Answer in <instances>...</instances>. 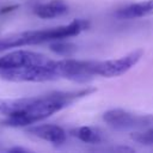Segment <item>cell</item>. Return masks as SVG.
<instances>
[{
    "label": "cell",
    "mask_w": 153,
    "mask_h": 153,
    "mask_svg": "<svg viewBox=\"0 0 153 153\" xmlns=\"http://www.w3.org/2000/svg\"><path fill=\"white\" fill-rule=\"evenodd\" d=\"M94 91L96 88H82L78 91H57L44 96L31 97V102L23 115L5 117L1 123L7 127L32 126L72 105L74 102L90 96Z\"/></svg>",
    "instance_id": "6da1fadb"
},
{
    "label": "cell",
    "mask_w": 153,
    "mask_h": 153,
    "mask_svg": "<svg viewBox=\"0 0 153 153\" xmlns=\"http://www.w3.org/2000/svg\"><path fill=\"white\" fill-rule=\"evenodd\" d=\"M87 26H88V22L84 19H74L67 25H61V26L43 29V30H31V31L18 32V33L0 38V51L11 49V48L39 44L44 42L61 41L63 38L79 35L82 30L87 29Z\"/></svg>",
    "instance_id": "7a4b0ae2"
},
{
    "label": "cell",
    "mask_w": 153,
    "mask_h": 153,
    "mask_svg": "<svg viewBox=\"0 0 153 153\" xmlns=\"http://www.w3.org/2000/svg\"><path fill=\"white\" fill-rule=\"evenodd\" d=\"M0 78L12 82H44L57 80L60 75L56 60H50L45 65L0 71Z\"/></svg>",
    "instance_id": "3957f363"
},
{
    "label": "cell",
    "mask_w": 153,
    "mask_h": 153,
    "mask_svg": "<svg viewBox=\"0 0 153 153\" xmlns=\"http://www.w3.org/2000/svg\"><path fill=\"white\" fill-rule=\"evenodd\" d=\"M103 120L117 130H128L153 126L152 114H136L123 109H111L104 112Z\"/></svg>",
    "instance_id": "277c9868"
},
{
    "label": "cell",
    "mask_w": 153,
    "mask_h": 153,
    "mask_svg": "<svg viewBox=\"0 0 153 153\" xmlns=\"http://www.w3.org/2000/svg\"><path fill=\"white\" fill-rule=\"evenodd\" d=\"M143 50L136 49L117 59H109L104 61H96L94 63V74L96 76L104 78H115L127 73L131 69L142 57Z\"/></svg>",
    "instance_id": "5b68a950"
},
{
    "label": "cell",
    "mask_w": 153,
    "mask_h": 153,
    "mask_svg": "<svg viewBox=\"0 0 153 153\" xmlns=\"http://www.w3.org/2000/svg\"><path fill=\"white\" fill-rule=\"evenodd\" d=\"M51 59L41 53L19 49L0 56V71L45 65Z\"/></svg>",
    "instance_id": "8992f818"
},
{
    "label": "cell",
    "mask_w": 153,
    "mask_h": 153,
    "mask_svg": "<svg viewBox=\"0 0 153 153\" xmlns=\"http://www.w3.org/2000/svg\"><path fill=\"white\" fill-rule=\"evenodd\" d=\"M27 131L33 136L54 145H62L67 139V133L65 131L63 128H61L57 124H50V123L36 124V126H31L27 129Z\"/></svg>",
    "instance_id": "52a82bcc"
},
{
    "label": "cell",
    "mask_w": 153,
    "mask_h": 153,
    "mask_svg": "<svg viewBox=\"0 0 153 153\" xmlns=\"http://www.w3.org/2000/svg\"><path fill=\"white\" fill-rule=\"evenodd\" d=\"M153 14V0H142L133 2L120 8L116 16L121 19H135Z\"/></svg>",
    "instance_id": "ba28073f"
},
{
    "label": "cell",
    "mask_w": 153,
    "mask_h": 153,
    "mask_svg": "<svg viewBox=\"0 0 153 153\" xmlns=\"http://www.w3.org/2000/svg\"><path fill=\"white\" fill-rule=\"evenodd\" d=\"M30 102H31V97L0 98V115L5 117L23 115L27 109Z\"/></svg>",
    "instance_id": "9c48e42d"
},
{
    "label": "cell",
    "mask_w": 153,
    "mask_h": 153,
    "mask_svg": "<svg viewBox=\"0 0 153 153\" xmlns=\"http://www.w3.org/2000/svg\"><path fill=\"white\" fill-rule=\"evenodd\" d=\"M68 12V5L63 0H50L35 7V14L42 19H51Z\"/></svg>",
    "instance_id": "30bf717a"
},
{
    "label": "cell",
    "mask_w": 153,
    "mask_h": 153,
    "mask_svg": "<svg viewBox=\"0 0 153 153\" xmlns=\"http://www.w3.org/2000/svg\"><path fill=\"white\" fill-rule=\"evenodd\" d=\"M69 133L74 137L79 139L84 142H87V143H98L102 140L100 133L97 129H94L92 127H87V126L73 128Z\"/></svg>",
    "instance_id": "8fae6325"
},
{
    "label": "cell",
    "mask_w": 153,
    "mask_h": 153,
    "mask_svg": "<svg viewBox=\"0 0 153 153\" xmlns=\"http://www.w3.org/2000/svg\"><path fill=\"white\" fill-rule=\"evenodd\" d=\"M50 49L54 53H56L59 55H63V56L71 55L75 50V48H74L73 44L66 43V42H59V41H54V43L50 45Z\"/></svg>",
    "instance_id": "7c38bea8"
},
{
    "label": "cell",
    "mask_w": 153,
    "mask_h": 153,
    "mask_svg": "<svg viewBox=\"0 0 153 153\" xmlns=\"http://www.w3.org/2000/svg\"><path fill=\"white\" fill-rule=\"evenodd\" d=\"M131 139L137 141L139 143H145V145H152L153 143V128L146 131H140V133H134L131 135Z\"/></svg>",
    "instance_id": "4fadbf2b"
},
{
    "label": "cell",
    "mask_w": 153,
    "mask_h": 153,
    "mask_svg": "<svg viewBox=\"0 0 153 153\" xmlns=\"http://www.w3.org/2000/svg\"><path fill=\"white\" fill-rule=\"evenodd\" d=\"M16 8H18V5H10V6H5L0 8V14H5V13H10L12 11H14Z\"/></svg>",
    "instance_id": "5bb4252c"
},
{
    "label": "cell",
    "mask_w": 153,
    "mask_h": 153,
    "mask_svg": "<svg viewBox=\"0 0 153 153\" xmlns=\"http://www.w3.org/2000/svg\"><path fill=\"white\" fill-rule=\"evenodd\" d=\"M11 153H24V152H30V149L24 148V147H12L10 149H7Z\"/></svg>",
    "instance_id": "9a60e30c"
}]
</instances>
